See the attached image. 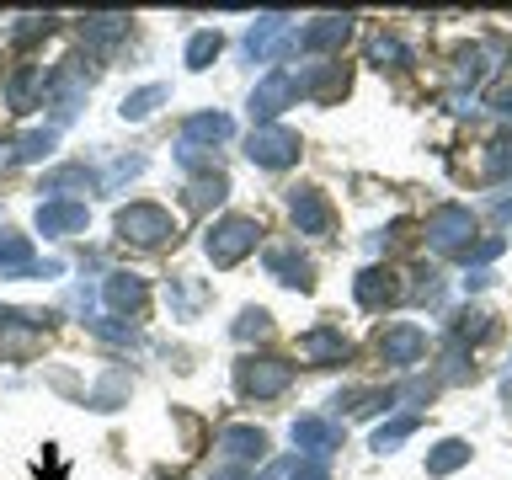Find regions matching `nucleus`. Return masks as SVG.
Here are the masks:
<instances>
[{"mask_svg": "<svg viewBox=\"0 0 512 480\" xmlns=\"http://www.w3.org/2000/svg\"><path fill=\"white\" fill-rule=\"evenodd\" d=\"M256 240H262V224H256L251 214H230V219H219L214 230H208V262L214 267H235L240 256H251L256 251Z\"/></svg>", "mask_w": 512, "mask_h": 480, "instance_id": "1", "label": "nucleus"}, {"mask_svg": "<svg viewBox=\"0 0 512 480\" xmlns=\"http://www.w3.org/2000/svg\"><path fill=\"white\" fill-rule=\"evenodd\" d=\"M235 384H240L246 400H272V395H283L288 384H294V363L288 358H240Z\"/></svg>", "mask_w": 512, "mask_h": 480, "instance_id": "2", "label": "nucleus"}, {"mask_svg": "<svg viewBox=\"0 0 512 480\" xmlns=\"http://www.w3.org/2000/svg\"><path fill=\"white\" fill-rule=\"evenodd\" d=\"M118 235L134 240V246H166L176 235V219L160 203H128L118 208Z\"/></svg>", "mask_w": 512, "mask_h": 480, "instance_id": "3", "label": "nucleus"}, {"mask_svg": "<svg viewBox=\"0 0 512 480\" xmlns=\"http://www.w3.org/2000/svg\"><path fill=\"white\" fill-rule=\"evenodd\" d=\"M470 235H475V214L464 203H443V208H432V219H427V240H432V251H470Z\"/></svg>", "mask_w": 512, "mask_h": 480, "instance_id": "4", "label": "nucleus"}, {"mask_svg": "<svg viewBox=\"0 0 512 480\" xmlns=\"http://www.w3.org/2000/svg\"><path fill=\"white\" fill-rule=\"evenodd\" d=\"M288 438H294L299 459H315L326 464L336 448H342V427L326 422V416H294V427H288Z\"/></svg>", "mask_w": 512, "mask_h": 480, "instance_id": "5", "label": "nucleus"}, {"mask_svg": "<svg viewBox=\"0 0 512 480\" xmlns=\"http://www.w3.org/2000/svg\"><path fill=\"white\" fill-rule=\"evenodd\" d=\"M246 155L256 160V166H267V171H283V166H294L299 160V134L294 128H256V134L246 139Z\"/></svg>", "mask_w": 512, "mask_h": 480, "instance_id": "6", "label": "nucleus"}, {"mask_svg": "<svg viewBox=\"0 0 512 480\" xmlns=\"http://www.w3.org/2000/svg\"><path fill=\"white\" fill-rule=\"evenodd\" d=\"M294 102H299L294 75H288V70H272L262 86L251 91V118H256V128H272V118H278L283 107H294Z\"/></svg>", "mask_w": 512, "mask_h": 480, "instance_id": "7", "label": "nucleus"}, {"mask_svg": "<svg viewBox=\"0 0 512 480\" xmlns=\"http://www.w3.org/2000/svg\"><path fill=\"white\" fill-rule=\"evenodd\" d=\"M246 48H251V59H262V64H272V59H288L299 48V32L283 22V16H262L251 32H246Z\"/></svg>", "mask_w": 512, "mask_h": 480, "instance_id": "8", "label": "nucleus"}, {"mask_svg": "<svg viewBox=\"0 0 512 480\" xmlns=\"http://www.w3.org/2000/svg\"><path fill=\"white\" fill-rule=\"evenodd\" d=\"M352 299H358L368 315H379V310H390V304H400V283H395V272H384V267H363L358 278H352Z\"/></svg>", "mask_w": 512, "mask_h": 480, "instance_id": "9", "label": "nucleus"}, {"mask_svg": "<svg viewBox=\"0 0 512 480\" xmlns=\"http://www.w3.org/2000/svg\"><path fill=\"white\" fill-rule=\"evenodd\" d=\"M267 272L283 288H299V294L315 288V267H310V256H304L299 246H267Z\"/></svg>", "mask_w": 512, "mask_h": 480, "instance_id": "10", "label": "nucleus"}, {"mask_svg": "<svg viewBox=\"0 0 512 480\" xmlns=\"http://www.w3.org/2000/svg\"><path fill=\"white\" fill-rule=\"evenodd\" d=\"M352 38V16H320V22L299 27V54H336Z\"/></svg>", "mask_w": 512, "mask_h": 480, "instance_id": "11", "label": "nucleus"}, {"mask_svg": "<svg viewBox=\"0 0 512 480\" xmlns=\"http://www.w3.org/2000/svg\"><path fill=\"white\" fill-rule=\"evenodd\" d=\"M288 214H294L299 235H326L331 230V203H326V192H315V187H294Z\"/></svg>", "mask_w": 512, "mask_h": 480, "instance_id": "12", "label": "nucleus"}, {"mask_svg": "<svg viewBox=\"0 0 512 480\" xmlns=\"http://www.w3.org/2000/svg\"><path fill=\"white\" fill-rule=\"evenodd\" d=\"M102 299H107V310H118V315H139L144 299H150V288H144L139 272H112V278H102Z\"/></svg>", "mask_w": 512, "mask_h": 480, "instance_id": "13", "label": "nucleus"}, {"mask_svg": "<svg viewBox=\"0 0 512 480\" xmlns=\"http://www.w3.org/2000/svg\"><path fill=\"white\" fill-rule=\"evenodd\" d=\"M379 352H384V363L411 368V363L427 352V331H422V326H390V331L379 336Z\"/></svg>", "mask_w": 512, "mask_h": 480, "instance_id": "14", "label": "nucleus"}, {"mask_svg": "<svg viewBox=\"0 0 512 480\" xmlns=\"http://www.w3.org/2000/svg\"><path fill=\"white\" fill-rule=\"evenodd\" d=\"M294 86H299V96H310V102H331V96L347 91V70L342 64H310V70L294 75Z\"/></svg>", "mask_w": 512, "mask_h": 480, "instance_id": "15", "label": "nucleus"}, {"mask_svg": "<svg viewBox=\"0 0 512 480\" xmlns=\"http://www.w3.org/2000/svg\"><path fill=\"white\" fill-rule=\"evenodd\" d=\"M347 336L336 331V326H315V331H304L299 336V358L304 363H342L347 358Z\"/></svg>", "mask_w": 512, "mask_h": 480, "instance_id": "16", "label": "nucleus"}, {"mask_svg": "<svg viewBox=\"0 0 512 480\" xmlns=\"http://www.w3.org/2000/svg\"><path fill=\"white\" fill-rule=\"evenodd\" d=\"M43 96H48V80H43V70H16L11 75V86H6V102H11V112H32V107H43Z\"/></svg>", "mask_w": 512, "mask_h": 480, "instance_id": "17", "label": "nucleus"}, {"mask_svg": "<svg viewBox=\"0 0 512 480\" xmlns=\"http://www.w3.org/2000/svg\"><path fill=\"white\" fill-rule=\"evenodd\" d=\"M38 230L43 235L86 230V203H38Z\"/></svg>", "mask_w": 512, "mask_h": 480, "instance_id": "18", "label": "nucleus"}, {"mask_svg": "<svg viewBox=\"0 0 512 480\" xmlns=\"http://www.w3.org/2000/svg\"><path fill=\"white\" fill-rule=\"evenodd\" d=\"M230 118H224V112H198V118H187L182 123V144H198V150H203V144H219V139H230Z\"/></svg>", "mask_w": 512, "mask_h": 480, "instance_id": "19", "label": "nucleus"}, {"mask_svg": "<svg viewBox=\"0 0 512 480\" xmlns=\"http://www.w3.org/2000/svg\"><path fill=\"white\" fill-rule=\"evenodd\" d=\"M470 454H475V448L464 443V438H443V443H438V448H432V454H427V475H432V480L454 475L459 464H470Z\"/></svg>", "mask_w": 512, "mask_h": 480, "instance_id": "20", "label": "nucleus"}, {"mask_svg": "<svg viewBox=\"0 0 512 480\" xmlns=\"http://www.w3.org/2000/svg\"><path fill=\"white\" fill-rule=\"evenodd\" d=\"M422 427V411H400L384 427H374V454H395V443H406L411 432Z\"/></svg>", "mask_w": 512, "mask_h": 480, "instance_id": "21", "label": "nucleus"}, {"mask_svg": "<svg viewBox=\"0 0 512 480\" xmlns=\"http://www.w3.org/2000/svg\"><path fill=\"white\" fill-rule=\"evenodd\" d=\"M336 406L347 416H374V411L395 406V390H347V395H336Z\"/></svg>", "mask_w": 512, "mask_h": 480, "instance_id": "22", "label": "nucleus"}, {"mask_svg": "<svg viewBox=\"0 0 512 480\" xmlns=\"http://www.w3.org/2000/svg\"><path fill=\"white\" fill-rule=\"evenodd\" d=\"M406 59H411L406 43L390 38V32H374V38H368V64H379V70H400Z\"/></svg>", "mask_w": 512, "mask_h": 480, "instance_id": "23", "label": "nucleus"}, {"mask_svg": "<svg viewBox=\"0 0 512 480\" xmlns=\"http://www.w3.org/2000/svg\"><path fill=\"white\" fill-rule=\"evenodd\" d=\"M166 96H171V86H144V91H128L118 112H123L128 123H139V118H150V112H155L160 102H166Z\"/></svg>", "mask_w": 512, "mask_h": 480, "instance_id": "24", "label": "nucleus"}, {"mask_svg": "<svg viewBox=\"0 0 512 480\" xmlns=\"http://www.w3.org/2000/svg\"><path fill=\"white\" fill-rule=\"evenodd\" d=\"M123 395H128V374H123V368H107L102 384H96V390L86 395V406H96V411H112Z\"/></svg>", "mask_w": 512, "mask_h": 480, "instance_id": "25", "label": "nucleus"}, {"mask_svg": "<svg viewBox=\"0 0 512 480\" xmlns=\"http://www.w3.org/2000/svg\"><path fill=\"white\" fill-rule=\"evenodd\" d=\"M224 192H230V182H224V171H203L198 182L187 187V208H208V203H224Z\"/></svg>", "mask_w": 512, "mask_h": 480, "instance_id": "26", "label": "nucleus"}, {"mask_svg": "<svg viewBox=\"0 0 512 480\" xmlns=\"http://www.w3.org/2000/svg\"><path fill=\"white\" fill-rule=\"evenodd\" d=\"M219 48H224V38L214 27L192 32V38H187V70H208V59H219Z\"/></svg>", "mask_w": 512, "mask_h": 480, "instance_id": "27", "label": "nucleus"}, {"mask_svg": "<svg viewBox=\"0 0 512 480\" xmlns=\"http://www.w3.org/2000/svg\"><path fill=\"white\" fill-rule=\"evenodd\" d=\"M496 331V315H486V310H464L459 320H454V336H448V342H480V336H491Z\"/></svg>", "mask_w": 512, "mask_h": 480, "instance_id": "28", "label": "nucleus"}, {"mask_svg": "<svg viewBox=\"0 0 512 480\" xmlns=\"http://www.w3.org/2000/svg\"><path fill=\"white\" fill-rule=\"evenodd\" d=\"M86 43H96V48H107V43H118L123 32H128V16H86Z\"/></svg>", "mask_w": 512, "mask_h": 480, "instance_id": "29", "label": "nucleus"}, {"mask_svg": "<svg viewBox=\"0 0 512 480\" xmlns=\"http://www.w3.org/2000/svg\"><path fill=\"white\" fill-rule=\"evenodd\" d=\"M70 187H96V176L86 171V166H59V171H48L43 176V192H70Z\"/></svg>", "mask_w": 512, "mask_h": 480, "instance_id": "30", "label": "nucleus"}, {"mask_svg": "<svg viewBox=\"0 0 512 480\" xmlns=\"http://www.w3.org/2000/svg\"><path fill=\"white\" fill-rule=\"evenodd\" d=\"M54 139H59V128H32V134L16 139V160H43L54 150Z\"/></svg>", "mask_w": 512, "mask_h": 480, "instance_id": "31", "label": "nucleus"}, {"mask_svg": "<svg viewBox=\"0 0 512 480\" xmlns=\"http://www.w3.org/2000/svg\"><path fill=\"white\" fill-rule=\"evenodd\" d=\"M486 176H491V182L512 176V139H491L486 144Z\"/></svg>", "mask_w": 512, "mask_h": 480, "instance_id": "32", "label": "nucleus"}, {"mask_svg": "<svg viewBox=\"0 0 512 480\" xmlns=\"http://www.w3.org/2000/svg\"><path fill=\"white\" fill-rule=\"evenodd\" d=\"M267 331H272V315L262 310V304L240 310V320H235V336H240V342H251V336H267Z\"/></svg>", "mask_w": 512, "mask_h": 480, "instance_id": "33", "label": "nucleus"}, {"mask_svg": "<svg viewBox=\"0 0 512 480\" xmlns=\"http://www.w3.org/2000/svg\"><path fill=\"white\" fill-rule=\"evenodd\" d=\"M438 379H448V384L475 379V363L464 358V347H459V342H448V352H443V374H438Z\"/></svg>", "mask_w": 512, "mask_h": 480, "instance_id": "34", "label": "nucleus"}, {"mask_svg": "<svg viewBox=\"0 0 512 480\" xmlns=\"http://www.w3.org/2000/svg\"><path fill=\"white\" fill-rule=\"evenodd\" d=\"M48 27H54V16H22V27H11V43L27 48V43L48 38Z\"/></svg>", "mask_w": 512, "mask_h": 480, "instance_id": "35", "label": "nucleus"}, {"mask_svg": "<svg viewBox=\"0 0 512 480\" xmlns=\"http://www.w3.org/2000/svg\"><path fill=\"white\" fill-rule=\"evenodd\" d=\"M502 246H507V240H502V235H486V240H480V246H475V251H464V262H491V256H496V251H502Z\"/></svg>", "mask_w": 512, "mask_h": 480, "instance_id": "36", "label": "nucleus"}, {"mask_svg": "<svg viewBox=\"0 0 512 480\" xmlns=\"http://www.w3.org/2000/svg\"><path fill=\"white\" fill-rule=\"evenodd\" d=\"M294 480H331V475H326V464H315V459H299V464H294Z\"/></svg>", "mask_w": 512, "mask_h": 480, "instance_id": "37", "label": "nucleus"}, {"mask_svg": "<svg viewBox=\"0 0 512 480\" xmlns=\"http://www.w3.org/2000/svg\"><path fill=\"white\" fill-rule=\"evenodd\" d=\"M491 112H496V118H512V86H502L491 96Z\"/></svg>", "mask_w": 512, "mask_h": 480, "instance_id": "38", "label": "nucleus"}, {"mask_svg": "<svg viewBox=\"0 0 512 480\" xmlns=\"http://www.w3.org/2000/svg\"><path fill=\"white\" fill-rule=\"evenodd\" d=\"M486 283H491L486 267H470V272H464V288H470V294H475V288H486Z\"/></svg>", "mask_w": 512, "mask_h": 480, "instance_id": "39", "label": "nucleus"}, {"mask_svg": "<svg viewBox=\"0 0 512 480\" xmlns=\"http://www.w3.org/2000/svg\"><path fill=\"white\" fill-rule=\"evenodd\" d=\"M491 214H496V219H512V198H496V203H491Z\"/></svg>", "mask_w": 512, "mask_h": 480, "instance_id": "40", "label": "nucleus"}, {"mask_svg": "<svg viewBox=\"0 0 512 480\" xmlns=\"http://www.w3.org/2000/svg\"><path fill=\"white\" fill-rule=\"evenodd\" d=\"M502 400H507V406H512V374L502 379Z\"/></svg>", "mask_w": 512, "mask_h": 480, "instance_id": "41", "label": "nucleus"}, {"mask_svg": "<svg viewBox=\"0 0 512 480\" xmlns=\"http://www.w3.org/2000/svg\"><path fill=\"white\" fill-rule=\"evenodd\" d=\"M278 470H283V464H272V470H267V475H256V480H272V475H278Z\"/></svg>", "mask_w": 512, "mask_h": 480, "instance_id": "42", "label": "nucleus"}]
</instances>
